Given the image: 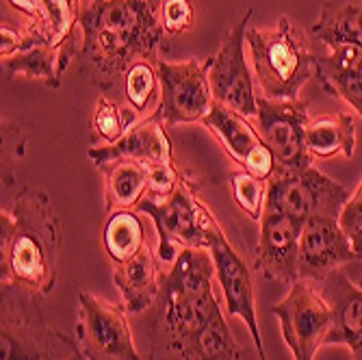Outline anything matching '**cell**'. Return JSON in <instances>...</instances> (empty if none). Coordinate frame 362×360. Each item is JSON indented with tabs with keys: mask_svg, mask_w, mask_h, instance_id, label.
Here are the masks:
<instances>
[{
	"mask_svg": "<svg viewBox=\"0 0 362 360\" xmlns=\"http://www.w3.org/2000/svg\"><path fill=\"white\" fill-rule=\"evenodd\" d=\"M306 146L313 158H351L356 150V124L351 115L317 117L306 128Z\"/></svg>",
	"mask_w": 362,
	"mask_h": 360,
	"instance_id": "cell-24",
	"label": "cell"
},
{
	"mask_svg": "<svg viewBox=\"0 0 362 360\" xmlns=\"http://www.w3.org/2000/svg\"><path fill=\"white\" fill-rule=\"evenodd\" d=\"M247 48L256 83L269 100L300 98L302 87L317 74V54L304 30L288 16L278 18L274 28H247Z\"/></svg>",
	"mask_w": 362,
	"mask_h": 360,
	"instance_id": "cell-4",
	"label": "cell"
},
{
	"mask_svg": "<svg viewBox=\"0 0 362 360\" xmlns=\"http://www.w3.org/2000/svg\"><path fill=\"white\" fill-rule=\"evenodd\" d=\"M0 360H72L76 339L52 328L37 291L0 282Z\"/></svg>",
	"mask_w": 362,
	"mask_h": 360,
	"instance_id": "cell-5",
	"label": "cell"
},
{
	"mask_svg": "<svg viewBox=\"0 0 362 360\" xmlns=\"http://www.w3.org/2000/svg\"><path fill=\"white\" fill-rule=\"evenodd\" d=\"M9 3L22 11L24 16L30 18V22H37L40 16H42V0H9Z\"/></svg>",
	"mask_w": 362,
	"mask_h": 360,
	"instance_id": "cell-31",
	"label": "cell"
},
{
	"mask_svg": "<svg viewBox=\"0 0 362 360\" xmlns=\"http://www.w3.org/2000/svg\"><path fill=\"white\" fill-rule=\"evenodd\" d=\"M252 20V9L230 28L215 57H209V81L217 105H223L245 117H256L258 95L254 93L252 72L245 59V37Z\"/></svg>",
	"mask_w": 362,
	"mask_h": 360,
	"instance_id": "cell-11",
	"label": "cell"
},
{
	"mask_svg": "<svg viewBox=\"0 0 362 360\" xmlns=\"http://www.w3.org/2000/svg\"><path fill=\"white\" fill-rule=\"evenodd\" d=\"M160 258L156 250L148 243L126 263H117L113 269V282L122 296V302L128 313H144L156 304L163 286Z\"/></svg>",
	"mask_w": 362,
	"mask_h": 360,
	"instance_id": "cell-18",
	"label": "cell"
},
{
	"mask_svg": "<svg viewBox=\"0 0 362 360\" xmlns=\"http://www.w3.org/2000/svg\"><path fill=\"white\" fill-rule=\"evenodd\" d=\"M61 221L48 193L24 185L0 213V282L48 296L57 284Z\"/></svg>",
	"mask_w": 362,
	"mask_h": 360,
	"instance_id": "cell-2",
	"label": "cell"
},
{
	"mask_svg": "<svg viewBox=\"0 0 362 360\" xmlns=\"http://www.w3.org/2000/svg\"><path fill=\"white\" fill-rule=\"evenodd\" d=\"M160 79V105L154 111L165 124L202 122L215 107L209 81V59H187L178 63L156 61Z\"/></svg>",
	"mask_w": 362,
	"mask_h": 360,
	"instance_id": "cell-10",
	"label": "cell"
},
{
	"mask_svg": "<svg viewBox=\"0 0 362 360\" xmlns=\"http://www.w3.org/2000/svg\"><path fill=\"white\" fill-rule=\"evenodd\" d=\"M351 198V193L321 174L317 168L300 172H274L267 180L265 213H280L298 223H306L313 217H337Z\"/></svg>",
	"mask_w": 362,
	"mask_h": 360,
	"instance_id": "cell-7",
	"label": "cell"
},
{
	"mask_svg": "<svg viewBox=\"0 0 362 360\" xmlns=\"http://www.w3.org/2000/svg\"><path fill=\"white\" fill-rule=\"evenodd\" d=\"M339 223L343 228V233L349 237L356 254L362 258V182L358 185L356 193L347 200L339 215Z\"/></svg>",
	"mask_w": 362,
	"mask_h": 360,
	"instance_id": "cell-29",
	"label": "cell"
},
{
	"mask_svg": "<svg viewBox=\"0 0 362 360\" xmlns=\"http://www.w3.org/2000/svg\"><path fill=\"white\" fill-rule=\"evenodd\" d=\"M163 124L165 122L156 113H152L150 117L137 122L119 141L89 148L87 154L93 161L95 168L115 158H133V161L144 163L148 168L176 166L174 154H172V141Z\"/></svg>",
	"mask_w": 362,
	"mask_h": 360,
	"instance_id": "cell-17",
	"label": "cell"
},
{
	"mask_svg": "<svg viewBox=\"0 0 362 360\" xmlns=\"http://www.w3.org/2000/svg\"><path fill=\"white\" fill-rule=\"evenodd\" d=\"M78 26L83 30L81 54L109 79V87L124 79L128 65L137 59L158 61V48L165 37L160 11L144 0H89L81 7Z\"/></svg>",
	"mask_w": 362,
	"mask_h": 360,
	"instance_id": "cell-3",
	"label": "cell"
},
{
	"mask_svg": "<svg viewBox=\"0 0 362 360\" xmlns=\"http://www.w3.org/2000/svg\"><path fill=\"white\" fill-rule=\"evenodd\" d=\"M137 211L148 215L156 226V254L160 263H174L185 248H206L213 228L219 223L195 195L191 180L185 178L170 198L158 202L144 200Z\"/></svg>",
	"mask_w": 362,
	"mask_h": 360,
	"instance_id": "cell-6",
	"label": "cell"
},
{
	"mask_svg": "<svg viewBox=\"0 0 362 360\" xmlns=\"http://www.w3.org/2000/svg\"><path fill=\"white\" fill-rule=\"evenodd\" d=\"M72 42V40H70ZM70 42L61 46L57 44H37L28 50H22L13 57L3 59V76L5 81H11L13 76L22 74L28 79L44 81L48 87L57 89L61 87L63 72L68 68L72 59Z\"/></svg>",
	"mask_w": 362,
	"mask_h": 360,
	"instance_id": "cell-22",
	"label": "cell"
},
{
	"mask_svg": "<svg viewBox=\"0 0 362 360\" xmlns=\"http://www.w3.org/2000/svg\"><path fill=\"white\" fill-rule=\"evenodd\" d=\"M358 286H362V278H360V282H358Z\"/></svg>",
	"mask_w": 362,
	"mask_h": 360,
	"instance_id": "cell-34",
	"label": "cell"
},
{
	"mask_svg": "<svg viewBox=\"0 0 362 360\" xmlns=\"http://www.w3.org/2000/svg\"><path fill=\"white\" fill-rule=\"evenodd\" d=\"M72 360H85V358H83V354H81V352H78V354H76V356H74V358H72Z\"/></svg>",
	"mask_w": 362,
	"mask_h": 360,
	"instance_id": "cell-33",
	"label": "cell"
},
{
	"mask_svg": "<svg viewBox=\"0 0 362 360\" xmlns=\"http://www.w3.org/2000/svg\"><path fill=\"white\" fill-rule=\"evenodd\" d=\"M272 313L280 321L282 339L293 360H315L323 345H330L332 310L315 282L298 278Z\"/></svg>",
	"mask_w": 362,
	"mask_h": 360,
	"instance_id": "cell-8",
	"label": "cell"
},
{
	"mask_svg": "<svg viewBox=\"0 0 362 360\" xmlns=\"http://www.w3.org/2000/svg\"><path fill=\"white\" fill-rule=\"evenodd\" d=\"M202 124L219 139L228 156L241 170L258 176L260 180H269L274 176L276 158L262 139L258 126H254L250 117L215 103L213 111L202 120Z\"/></svg>",
	"mask_w": 362,
	"mask_h": 360,
	"instance_id": "cell-14",
	"label": "cell"
},
{
	"mask_svg": "<svg viewBox=\"0 0 362 360\" xmlns=\"http://www.w3.org/2000/svg\"><path fill=\"white\" fill-rule=\"evenodd\" d=\"M206 248H185L163 276L150 325V360H245L213 291Z\"/></svg>",
	"mask_w": 362,
	"mask_h": 360,
	"instance_id": "cell-1",
	"label": "cell"
},
{
	"mask_svg": "<svg viewBox=\"0 0 362 360\" xmlns=\"http://www.w3.org/2000/svg\"><path fill=\"white\" fill-rule=\"evenodd\" d=\"M105 178L107 215L117 211H137L148 195L150 170L133 158H115L98 166Z\"/></svg>",
	"mask_w": 362,
	"mask_h": 360,
	"instance_id": "cell-21",
	"label": "cell"
},
{
	"mask_svg": "<svg viewBox=\"0 0 362 360\" xmlns=\"http://www.w3.org/2000/svg\"><path fill=\"white\" fill-rule=\"evenodd\" d=\"M256 124L276 158L278 172H300L313 166L306 146V128L310 120L304 100H269L262 95L258 98Z\"/></svg>",
	"mask_w": 362,
	"mask_h": 360,
	"instance_id": "cell-12",
	"label": "cell"
},
{
	"mask_svg": "<svg viewBox=\"0 0 362 360\" xmlns=\"http://www.w3.org/2000/svg\"><path fill=\"white\" fill-rule=\"evenodd\" d=\"M323 300L332 310L330 345H351L362 335V286L354 284L339 267L327 274L321 282H315Z\"/></svg>",
	"mask_w": 362,
	"mask_h": 360,
	"instance_id": "cell-19",
	"label": "cell"
},
{
	"mask_svg": "<svg viewBox=\"0 0 362 360\" xmlns=\"http://www.w3.org/2000/svg\"><path fill=\"white\" fill-rule=\"evenodd\" d=\"M137 111L133 109H124L122 105H117L111 95L103 93L98 98L95 109H93V128L98 137H100L105 144H115L119 141L130 128L137 124Z\"/></svg>",
	"mask_w": 362,
	"mask_h": 360,
	"instance_id": "cell-27",
	"label": "cell"
},
{
	"mask_svg": "<svg viewBox=\"0 0 362 360\" xmlns=\"http://www.w3.org/2000/svg\"><path fill=\"white\" fill-rule=\"evenodd\" d=\"M206 250L213 256L215 263V278L221 286L226 308L230 317H241L247 325L250 337L254 341L256 354L260 360H267L265 345L260 337L258 325V313H256V298H254V284H252V272L247 269L241 254L233 248L226 239L223 228L217 223L206 241Z\"/></svg>",
	"mask_w": 362,
	"mask_h": 360,
	"instance_id": "cell-13",
	"label": "cell"
},
{
	"mask_svg": "<svg viewBox=\"0 0 362 360\" xmlns=\"http://www.w3.org/2000/svg\"><path fill=\"white\" fill-rule=\"evenodd\" d=\"M139 215V211H117L105 223L103 243L115 265L126 263L146 245V231Z\"/></svg>",
	"mask_w": 362,
	"mask_h": 360,
	"instance_id": "cell-25",
	"label": "cell"
},
{
	"mask_svg": "<svg viewBox=\"0 0 362 360\" xmlns=\"http://www.w3.org/2000/svg\"><path fill=\"white\" fill-rule=\"evenodd\" d=\"M160 24L165 35H180L193 26L191 0H165L160 9Z\"/></svg>",
	"mask_w": 362,
	"mask_h": 360,
	"instance_id": "cell-30",
	"label": "cell"
},
{
	"mask_svg": "<svg viewBox=\"0 0 362 360\" xmlns=\"http://www.w3.org/2000/svg\"><path fill=\"white\" fill-rule=\"evenodd\" d=\"M230 187H233V198L237 207L252 219L260 221L265 215V202H267V180H260L258 176L237 170L230 174Z\"/></svg>",
	"mask_w": 362,
	"mask_h": 360,
	"instance_id": "cell-28",
	"label": "cell"
},
{
	"mask_svg": "<svg viewBox=\"0 0 362 360\" xmlns=\"http://www.w3.org/2000/svg\"><path fill=\"white\" fill-rule=\"evenodd\" d=\"M74 339L85 360H141L126 306L107 302L89 291L78 293Z\"/></svg>",
	"mask_w": 362,
	"mask_h": 360,
	"instance_id": "cell-9",
	"label": "cell"
},
{
	"mask_svg": "<svg viewBox=\"0 0 362 360\" xmlns=\"http://www.w3.org/2000/svg\"><path fill=\"white\" fill-rule=\"evenodd\" d=\"M313 35L327 50L334 46L362 48V0H325Z\"/></svg>",
	"mask_w": 362,
	"mask_h": 360,
	"instance_id": "cell-23",
	"label": "cell"
},
{
	"mask_svg": "<svg viewBox=\"0 0 362 360\" xmlns=\"http://www.w3.org/2000/svg\"><path fill=\"white\" fill-rule=\"evenodd\" d=\"M319 85L332 95H339L362 117V48L334 46L330 52L317 57Z\"/></svg>",
	"mask_w": 362,
	"mask_h": 360,
	"instance_id": "cell-20",
	"label": "cell"
},
{
	"mask_svg": "<svg viewBox=\"0 0 362 360\" xmlns=\"http://www.w3.org/2000/svg\"><path fill=\"white\" fill-rule=\"evenodd\" d=\"M302 223L280 213H265L256 243V269L267 280L293 284L300 278Z\"/></svg>",
	"mask_w": 362,
	"mask_h": 360,
	"instance_id": "cell-15",
	"label": "cell"
},
{
	"mask_svg": "<svg viewBox=\"0 0 362 360\" xmlns=\"http://www.w3.org/2000/svg\"><path fill=\"white\" fill-rule=\"evenodd\" d=\"M349 349H351V360H362V335L349 345Z\"/></svg>",
	"mask_w": 362,
	"mask_h": 360,
	"instance_id": "cell-32",
	"label": "cell"
},
{
	"mask_svg": "<svg viewBox=\"0 0 362 360\" xmlns=\"http://www.w3.org/2000/svg\"><path fill=\"white\" fill-rule=\"evenodd\" d=\"M360 258L337 217H313L302 226L300 278L321 282L327 274Z\"/></svg>",
	"mask_w": 362,
	"mask_h": 360,
	"instance_id": "cell-16",
	"label": "cell"
},
{
	"mask_svg": "<svg viewBox=\"0 0 362 360\" xmlns=\"http://www.w3.org/2000/svg\"><path fill=\"white\" fill-rule=\"evenodd\" d=\"M124 93L133 111H156L160 105V79L156 63L148 59H137L130 63L124 72Z\"/></svg>",
	"mask_w": 362,
	"mask_h": 360,
	"instance_id": "cell-26",
	"label": "cell"
}]
</instances>
